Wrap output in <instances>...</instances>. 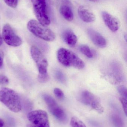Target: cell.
Segmentation results:
<instances>
[{"label": "cell", "instance_id": "2", "mask_svg": "<svg viewBox=\"0 0 127 127\" xmlns=\"http://www.w3.org/2000/svg\"><path fill=\"white\" fill-rule=\"evenodd\" d=\"M57 57L59 62L65 66L73 67L78 69H82L85 66L83 61L76 54L66 48L59 49Z\"/></svg>", "mask_w": 127, "mask_h": 127}, {"label": "cell", "instance_id": "27", "mask_svg": "<svg viewBox=\"0 0 127 127\" xmlns=\"http://www.w3.org/2000/svg\"><path fill=\"white\" fill-rule=\"evenodd\" d=\"M88 0L92 1V2H95V1H97V0Z\"/></svg>", "mask_w": 127, "mask_h": 127}, {"label": "cell", "instance_id": "9", "mask_svg": "<svg viewBox=\"0 0 127 127\" xmlns=\"http://www.w3.org/2000/svg\"><path fill=\"white\" fill-rule=\"evenodd\" d=\"M2 39L9 46L17 47L21 44V39L18 36L12 27L8 24L4 26L2 30Z\"/></svg>", "mask_w": 127, "mask_h": 127}, {"label": "cell", "instance_id": "15", "mask_svg": "<svg viewBox=\"0 0 127 127\" xmlns=\"http://www.w3.org/2000/svg\"><path fill=\"white\" fill-rule=\"evenodd\" d=\"M80 51L88 58L93 57V54L89 47L85 45H81L79 47Z\"/></svg>", "mask_w": 127, "mask_h": 127}, {"label": "cell", "instance_id": "18", "mask_svg": "<svg viewBox=\"0 0 127 127\" xmlns=\"http://www.w3.org/2000/svg\"><path fill=\"white\" fill-rule=\"evenodd\" d=\"M119 93L120 94V97L127 99V91L126 87L124 86H121L118 88Z\"/></svg>", "mask_w": 127, "mask_h": 127}, {"label": "cell", "instance_id": "16", "mask_svg": "<svg viewBox=\"0 0 127 127\" xmlns=\"http://www.w3.org/2000/svg\"><path fill=\"white\" fill-rule=\"evenodd\" d=\"M70 124L72 127H87L83 122L75 116L72 118Z\"/></svg>", "mask_w": 127, "mask_h": 127}, {"label": "cell", "instance_id": "23", "mask_svg": "<svg viewBox=\"0 0 127 127\" xmlns=\"http://www.w3.org/2000/svg\"><path fill=\"white\" fill-rule=\"evenodd\" d=\"M4 53L1 50H0V69L3 66V60Z\"/></svg>", "mask_w": 127, "mask_h": 127}, {"label": "cell", "instance_id": "12", "mask_svg": "<svg viewBox=\"0 0 127 127\" xmlns=\"http://www.w3.org/2000/svg\"><path fill=\"white\" fill-rule=\"evenodd\" d=\"M78 14L81 19L86 23L93 22L96 19V17L94 13L85 6L82 5L79 7Z\"/></svg>", "mask_w": 127, "mask_h": 127}, {"label": "cell", "instance_id": "19", "mask_svg": "<svg viewBox=\"0 0 127 127\" xmlns=\"http://www.w3.org/2000/svg\"><path fill=\"white\" fill-rule=\"evenodd\" d=\"M7 5L11 8H16L18 5V0H4Z\"/></svg>", "mask_w": 127, "mask_h": 127}, {"label": "cell", "instance_id": "21", "mask_svg": "<svg viewBox=\"0 0 127 127\" xmlns=\"http://www.w3.org/2000/svg\"><path fill=\"white\" fill-rule=\"evenodd\" d=\"M38 78L39 82L42 83H44L48 81L49 79V76L48 74L45 75L39 74Z\"/></svg>", "mask_w": 127, "mask_h": 127}, {"label": "cell", "instance_id": "22", "mask_svg": "<svg viewBox=\"0 0 127 127\" xmlns=\"http://www.w3.org/2000/svg\"><path fill=\"white\" fill-rule=\"evenodd\" d=\"M9 79L5 75H0V84L3 86L7 85L9 83Z\"/></svg>", "mask_w": 127, "mask_h": 127}, {"label": "cell", "instance_id": "6", "mask_svg": "<svg viewBox=\"0 0 127 127\" xmlns=\"http://www.w3.org/2000/svg\"><path fill=\"white\" fill-rule=\"evenodd\" d=\"M43 97L51 113L59 121L65 122L67 119L66 114L54 99L47 95H44Z\"/></svg>", "mask_w": 127, "mask_h": 127}, {"label": "cell", "instance_id": "14", "mask_svg": "<svg viewBox=\"0 0 127 127\" xmlns=\"http://www.w3.org/2000/svg\"><path fill=\"white\" fill-rule=\"evenodd\" d=\"M60 12L61 15L67 21H71L73 20L74 14L71 8L68 5L64 4L61 6L60 8Z\"/></svg>", "mask_w": 127, "mask_h": 127}, {"label": "cell", "instance_id": "20", "mask_svg": "<svg viewBox=\"0 0 127 127\" xmlns=\"http://www.w3.org/2000/svg\"><path fill=\"white\" fill-rule=\"evenodd\" d=\"M54 92L56 96L59 99H62L64 98V95L63 92L59 88H56L54 90Z\"/></svg>", "mask_w": 127, "mask_h": 127}, {"label": "cell", "instance_id": "1", "mask_svg": "<svg viewBox=\"0 0 127 127\" xmlns=\"http://www.w3.org/2000/svg\"><path fill=\"white\" fill-rule=\"evenodd\" d=\"M0 101L13 112H19L21 110L20 97L11 89L4 87L0 89Z\"/></svg>", "mask_w": 127, "mask_h": 127}, {"label": "cell", "instance_id": "25", "mask_svg": "<svg viewBox=\"0 0 127 127\" xmlns=\"http://www.w3.org/2000/svg\"><path fill=\"white\" fill-rule=\"evenodd\" d=\"M2 43H3V39H2V36L0 34V46L2 44Z\"/></svg>", "mask_w": 127, "mask_h": 127}, {"label": "cell", "instance_id": "24", "mask_svg": "<svg viewBox=\"0 0 127 127\" xmlns=\"http://www.w3.org/2000/svg\"><path fill=\"white\" fill-rule=\"evenodd\" d=\"M4 122L0 118V127H5Z\"/></svg>", "mask_w": 127, "mask_h": 127}, {"label": "cell", "instance_id": "11", "mask_svg": "<svg viewBox=\"0 0 127 127\" xmlns=\"http://www.w3.org/2000/svg\"><path fill=\"white\" fill-rule=\"evenodd\" d=\"M87 33L92 41L96 46L101 48H104L106 46V39L98 32L93 29H89Z\"/></svg>", "mask_w": 127, "mask_h": 127}, {"label": "cell", "instance_id": "13", "mask_svg": "<svg viewBox=\"0 0 127 127\" xmlns=\"http://www.w3.org/2000/svg\"><path fill=\"white\" fill-rule=\"evenodd\" d=\"M62 36L64 41L70 46H74L77 42V36L71 30H67L64 31Z\"/></svg>", "mask_w": 127, "mask_h": 127}, {"label": "cell", "instance_id": "26", "mask_svg": "<svg viewBox=\"0 0 127 127\" xmlns=\"http://www.w3.org/2000/svg\"><path fill=\"white\" fill-rule=\"evenodd\" d=\"M28 127H35V126H34V125H32L31 124H29L28 125Z\"/></svg>", "mask_w": 127, "mask_h": 127}, {"label": "cell", "instance_id": "3", "mask_svg": "<svg viewBox=\"0 0 127 127\" xmlns=\"http://www.w3.org/2000/svg\"><path fill=\"white\" fill-rule=\"evenodd\" d=\"M27 28L34 35L47 41H53L56 36L54 33L47 27L43 26L38 21L31 20L28 22Z\"/></svg>", "mask_w": 127, "mask_h": 127}, {"label": "cell", "instance_id": "5", "mask_svg": "<svg viewBox=\"0 0 127 127\" xmlns=\"http://www.w3.org/2000/svg\"><path fill=\"white\" fill-rule=\"evenodd\" d=\"M30 124L36 127H50L47 114L42 110H34L27 116Z\"/></svg>", "mask_w": 127, "mask_h": 127}, {"label": "cell", "instance_id": "8", "mask_svg": "<svg viewBox=\"0 0 127 127\" xmlns=\"http://www.w3.org/2000/svg\"><path fill=\"white\" fill-rule=\"evenodd\" d=\"M80 100L85 105L89 106L99 113H103L104 109L99 100L94 94L88 91L82 92L80 96Z\"/></svg>", "mask_w": 127, "mask_h": 127}, {"label": "cell", "instance_id": "7", "mask_svg": "<svg viewBox=\"0 0 127 127\" xmlns=\"http://www.w3.org/2000/svg\"><path fill=\"white\" fill-rule=\"evenodd\" d=\"M31 54L33 59L36 64L39 70V74H48V63L41 51L37 47L33 46L31 48Z\"/></svg>", "mask_w": 127, "mask_h": 127}, {"label": "cell", "instance_id": "4", "mask_svg": "<svg viewBox=\"0 0 127 127\" xmlns=\"http://www.w3.org/2000/svg\"><path fill=\"white\" fill-rule=\"evenodd\" d=\"M30 0L38 21L45 27L49 25L50 24V20L47 12L46 0Z\"/></svg>", "mask_w": 127, "mask_h": 127}, {"label": "cell", "instance_id": "17", "mask_svg": "<svg viewBox=\"0 0 127 127\" xmlns=\"http://www.w3.org/2000/svg\"><path fill=\"white\" fill-rule=\"evenodd\" d=\"M55 76L56 79L61 83H65L66 81V78L65 75L60 70H57L55 71Z\"/></svg>", "mask_w": 127, "mask_h": 127}, {"label": "cell", "instance_id": "10", "mask_svg": "<svg viewBox=\"0 0 127 127\" xmlns=\"http://www.w3.org/2000/svg\"><path fill=\"white\" fill-rule=\"evenodd\" d=\"M102 18L107 27L113 32L117 31L120 27L119 19L106 11H103L101 13Z\"/></svg>", "mask_w": 127, "mask_h": 127}]
</instances>
